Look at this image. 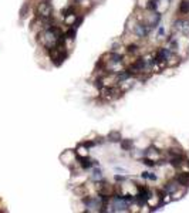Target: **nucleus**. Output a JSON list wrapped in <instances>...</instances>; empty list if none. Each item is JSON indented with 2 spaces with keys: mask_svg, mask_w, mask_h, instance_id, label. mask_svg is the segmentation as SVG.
I'll use <instances>...</instances> for the list:
<instances>
[{
  "mask_svg": "<svg viewBox=\"0 0 189 213\" xmlns=\"http://www.w3.org/2000/svg\"><path fill=\"white\" fill-rule=\"evenodd\" d=\"M37 14L43 20H49L53 14V6L50 0H41L37 6Z\"/></svg>",
  "mask_w": 189,
  "mask_h": 213,
  "instance_id": "f257e3e1",
  "label": "nucleus"
},
{
  "mask_svg": "<svg viewBox=\"0 0 189 213\" xmlns=\"http://www.w3.org/2000/svg\"><path fill=\"white\" fill-rule=\"evenodd\" d=\"M147 66H148V64H147V61H145L144 58H138L137 61H135L132 66L129 67V70H128V71H129L131 74H135V73H142V71L147 68Z\"/></svg>",
  "mask_w": 189,
  "mask_h": 213,
  "instance_id": "f03ea898",
  "label": "nucleus"
},
{
  "mask_svg": "<svg viewBox=\"0 0 189 213\" xmlns=\"http://www.w3.org/2000/svg\"><path fill=\"white\" fill-rule=\"evenodd\" d=\"M175 27H176L182 34L189 36V21L188 20H182V18L176 20V21H175Z\"/></svg>",
  "mask_w": 189,
  "mask_h": 213,
  "instance_id": "7ed1b4c3",
  "label": "nucleus"
},
{
  "mask_svg": "<svg viewBox=\"0 0 189 213\" xmlns=\"http://www.w3.org/2000/svg\"><path fill=\"white\" fill-rule=\"evenodd\" d=\"M77 159L80 161V165H81L83 169H90L92 165L97 164L94 159H90V158H87V156H77Z\"/></svg>",
  "mask_w": 189,
  "mask_h": 213,
  "instance_id": "20e7f679",
  "label": "nucleus"
},
{
  "mask_svg": "<svg viewBox=\"0 0 189 213\" xmlns=\"http://www.w3.org/2000/svg\"><path fill=\"white\" fill-rule=\"evenodd\" d=\"M135 33H137V36L141 37V38L147 37L148 33H149V26H148V24H138L137 29H135Z\"/></svg>",
  "mask_w": 189,
  "mask_h": 213,
  "instance_id": "39448f33",
  "label": "nucleus"
},
{
  "mask_svg": "<svg viewBox=\"0 0 189 213\" xmlns=\"http://www.w3.org/2000/svg\"><path fill=\"white\" fill-rule=\"evenodd\" d=\"M176 189H178V182H176V180H171V182H168V183L164 186V190H165L166 193H169V195L175 193Z\"/></svg>",
  "mask_w": 189,
  "mask_h": 213,
  "instance_id": "423d86ee",
  "label": "nucleus"
},
{
  "mask_svg": "<svg viewBox=\"0 0 189 213\" xmlns=\"http://www.w3.org/2000/svg\"><path fill=\"white\" fill-rule=\"evenodd\" d=\"M175 180L181 186H189V173H179Z\"/></svg>",
  "mask_w": 189,
  "mask_h": 213,
  "instance_id": "0eeeda50",
  "label": "nucleus"
},
{
  "mask_svg": "<svg viewBox=\"0 0 189 213\" xmlns=\"http://www.w3.org/2000/svg\"><path fill=\"white\" fill-rule=\"evenodd\" d=\"M107 138H108L110 142H120L121 139H122L120 131H111L108 135H107Z\"/></svg>",
  "mask_w": 189,
  "mask_h": 213,
  "instance_id": "6e6552de",
  "label": "nucleus"
},
{
  "mask_svg": "<svg viewBox=\"0 0 189 213\" xmlns=\"http://www.w3.org/2000/svg\"><path fill=\"white\" fill-rule=\"evenodd\" d=\"M120 145L122 151H131L132 147H134V142L131 139H121L120 141Z\"/></svg>",
  "mask_w": 189,
  "mask_h": 213,
  "instance_id": "1a4fd4ad",
  "label": "nucleus"
},
{
  "mask_svg": "<svg viewBox=\"0 0 189 213\" xmlns=\"http://www.w3.org/2000/svg\"><path fill=\"white\" fill-rule=\"evenodd\" d=\"M179 13L181 14H188L189 13V0H182L179 4Z\"/></svg>",
  "mask_w": 189,
  "mask_h": 213,
  "instance_id": "9d476101",
  "label": "nucleus"
},
{
  "mask_svg": "<svg viewBox=\"0 0 189 213\" xmlns=\"http://www.w3.org/2000/svg\"><path fill=\"white\" fill-rule=\"evenodd\" d=\"M182 161H184V155H178V156H172L169 164H171L173 168H179V166L182 165Z\"/></svg>",
  "mask_w": 189,
  "mask_h": 213,
  "instance_id": "9b49d317",
  "label": "nucleus"
},
{
  "mask_svg": "<svg viewBox=\"0 0 189 213\" xmlns=\"http://www.w3.org/2000/svg\"><path fill=\"white\" fill-rule=\"evenodd\" d=\"M75 34H77V29H75V27H71V29H68V30L66 32L64 36H66L67 38H70V40H74V38H75Z\"/></svg>",
  "mask_w": 189,
  "mask_h": 213,
  "instance_id": "f8f14e48",
  "label": "nucleus"
},
{
  "mask_svg": "<svg viewBox=\"0 0 189 213\" xmlns=\"http://www.w3.org/2000/svg\"><path fill=\"white\" fill-rule=\"evenodd\" d=\"M110 58H111V63H121L122 61V55L121 54H115V53H111L110 54Z\"/></svg>",
  "mask_w": 189,
  "mask_h": 213,
  "instance_id": "ddd939ff",
  "label": "nucleus"
},
{
  "mask_svg": "<svg viewBox=\"0 0 189 213\" xmlns=\"http://www.w3.org/2000/svg\"><path fill=\"white\" fill-rule=\"evenodd\" d=\"M94 180H101L103 179V172L100 169H94L92 171V176H91Z\"/></svg>",
  "mask_w": 189,
  "mask_h": 213,
  "instance_id": "4468645a",
  "label": "nucleus"
},
{
  "mask_svg": "<svg viewBox=\"0 0 189 213\" xmlns=\"http://www.w3.org/2000/svg\"><path fill=\"white\" fill-rule=\"evenodd\" d=\"M61 14H63V17H67V16L74 14V7L70 6V7H67V9H63V10H61Z\"/></svg>",
  "mask_w": 189,
  "mask_h": 213,
  "instance_id": "2eb2a0df",
  "label": "nucleus"
},
{
  "mask_svg": "<svg viewBox=\"0 0 189 213\" xmlns=\"http://www.w3.org/2000/svg\"><path fill=\"white\" fill-rule=\"evenodd\" d=\"M147 9L148 10H156L158 9V0H149L148 4H147Z\"/></svg>",
  "mask_w": 189,
  "mask_h": 213,
  "instance_id": "dca6fc26",
  "label": "nucleus"
},
{
  "mask_svg": "<svg viewBox=\"0 0 189 213\" xmlns=\"http://www.w3.org/2000/svg\"><path fill=\"white\" fill-rule=\"evenodd\" d=\"M141 162H142V164H145L147 166H155V162H154V161H152V159H149V158H147V156H144Z\"/></svg>",
  "mask_w": 189,
  "mask_h": 213,
  "instance_id": "f3484780",
  "label": "nucleus"
},
{
  "mask_svg": "<svg viewBox=\"0 0 189 213\" xmlns=\"http://www.w3.org/2000/svg\"><path fill=\"white\" fill-rule=\"evenodd\" d=\"M127 50H128V53H137V51H138V46H137V44H129Z\"/></svg>",
  "mask_w": 189,
  "mask_h": 213,
  "instance_id": "a211bd4d",
  "label": "nucleus"
},
{
  "mask_svg": "<svg viewBox=\"0 0 189 213\" xmlns=\"http://www.w3.org/2000/svg\"><path fill=\"white\" fill-rule=\"evenodd\" d=\"M81 23H83V17H77V18L74 20V23H73V26H74V27L77 29V27H78V26H80Z\"/></svg>",
  "mask_w": 189,
  "mask_h": 213,
  "instance_id": "6ab92c4d",
  "label": "nucleus"
},
{
  "mask_svg": "<svg viewBox=\"0 0 189 213\" xmlns=\"http://www.w3.org/2000/svg\"><path fill=\"white\" fill-rule=\"evenodd\" d=\"M94 145H95V141H87V142L83 144V147L84 148H92Z\"/></svg>",
  "mask_w": 189,
  "mask_h": 213,
  "instance_id": "aec40b11",
  "label": "nucleus"
},
{
  "mask_svg": "<svg viewBox=\"0 0 189 213\" xmlns=\"http://www.w3.org/2000/svg\"><path fill=\"white\" fill-rule=\"evenodd\" d=\"M95 87H97L98 90H101V88H103V87H104L103 80H101V78H100V80H95Z\"/></svg>",
  "mask_w": 189,
  "mask_h": 213,
  "instance_id": "412c9836",
  "label": "nucleus"
},
{
  "mask_svg": "<svg viewBox=\"0 0 189 213\" xmlns=\"http://www.w3.org/2000/svg\"><path fill=\"white\" fill-rule=\"evenodd\" d=\"M26 12H27V4H24V6H23V9H21V12H20V16L24 17V16H26Z\"/></svg>",
  "mask_w": 189,
  "mask_h": 213,
  "instance_id": "4be33fe9",
  "label": "nucleus"
},
{
  "mask_svg": "<svg viewBox=\"0 0 189 213\" xmlns=\"http://www.w3.org/2000/svg\"><path fill=\"white\" fill-rule=\"evenodd\" d=\"M148 179H151V180H156V175H152V173H148Z\"/></svg>",
  "mask_w": 189,
  "mask_h": 213,
  "instance_id": "5701e85b",
  "label": "nucleus"
},
{
  "mask_svg": "<svg viewBox=\"0 0 189 213\" xmlns=\"http://www.w3.org/2000/svg\"><path fill=\"white\" fill-rule=\"evenodd\" d=\"M148 173H149V172H142V175H141V176H142V178H145V179H148Z\"/></svg>",
  "mask_w": 189,
  "mask_h": 213,
  "instance_id": "b1692460",
  "label": "nucleus"
},
{
  "mask_svg": "<svg viewBox=\"0 0 189 213\" xmlns=\"http://www.w3.org/2000/svg\"><path fill=\"white\" fill-rule=\"evenodd\" d=\"M162 34H164V29L161 27V29H159V36H162Z\"/></svg>",
  "mask_w": 189,
  "mask_h": 213,
  "instance_id": "393cba45",
  "label": "nucleus"
}]
</instances>
